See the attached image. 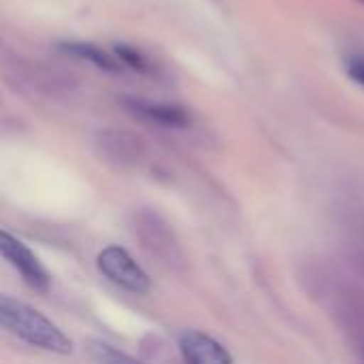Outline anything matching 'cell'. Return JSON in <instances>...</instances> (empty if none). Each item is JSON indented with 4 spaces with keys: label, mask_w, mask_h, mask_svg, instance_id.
Returning <instances> with one entry per match:
<instances>
[{
    "label": "cell",
    "mask_w": 364,
    "mask_h": 364,
    "mask_svg": "<svg viewBox=\"0 0 364 364\" xmlns=\"http://www.w3.org/2000/svg\"><path fill=\"white\" fill-rule=\"evenodd\" d=\"M343 66L346 73L352 81H356L358 85L364 87V55L363 53H348L343 58Z\"/></svg>",
    "instance_id": "cell-12"
},
{
    "label": "cell",
    "mask_w": 364,
    "mask_h": 364,
    "mask_svg": "<svg viewBox=\"0 0 364 364\" xmlns=\"http://www.w3.org/2000/svg\"><path fill=\"white\" fill-rule=\"evenodd\" d=\"M113 53L119 58V62H122L124 66H128V68H132V70H136V73L149 75V73L154 70L151 60H149L147 55H143V53H141L139 49H134V47L117 45V47L113 49Z\"/></svg>",
    "instance_id": "cell-10"
},
{
    "label": "cell",
    "mask_w": 364,
    "mask_h": 364,
    "mask_svg": "<svg viewBox=\"0 0 364 364\" xmlns=\"http://www.w3.org/2000/svg\"><path fill=\"white\" fill-rule=\"evenodd\" d=\"M358 2H363V4H364V0H358Z\"/></svg>",
    "instance_id": "cell-13"
},
{
    "label": "cell",
    "mask_w": 364,
    "mask_h": 364,
    "mask_svg": "<svg viewBox=\"0 0 364 364\" xmlns=\"http://www.w3.org/2000/svg\"><path fill=\"white\" fill-rule=\"evenodd\" d=\"M0 252L6 258V262L21 275V279L38 290V292H47L51 286V277L45 271V267L41 264V260L19 241L15 239L9 230L0 232Z\"/></svg>",
    "instance_id": "cell-5"
},
{
    "label": "cell",
    "mask_w": 364,
    "mask_h": 364,
    "mask_svg": "<svg viewBox=\"0 0 364 364\" xmlns=\"http://www.w3.org/2000/svg\"><path fill=\"white\" fill-rule=\"evenodd\" d=\"M94 147L105 162L117 168H132L145 156V141L130 130L105 128L96 134Z\"/></svg>",
    "instance_id": "cell-4"
},
{
    "label": "cell",
    "mask_w": 364,
    "mask_h": 364,
    "mask_svg": "<svg viewBox=\"0 0 364 364\" xmlns=\"http://www.w3.org/2000/svg\"><path fill=\"white\" fill-rule=\"evenodd\" d=\"M87 352L96 363H130L132 358L115 348H111L109 343L102 341H90L87 343Z\"/></svg>",
    "instance_id": "cell-11"
},
{
    "label": "cell",
    "mask_w": 364,
    "mask_h": 364,
    "mask_svg": "<svg viewBox=\"0 0 364 364\" xmlns=\"http://www.w3.org/2000/svg\"><path fill=\"white\" fill-rule=\"evenodd\" d=\"M96 264H98V271L109 282L124 288L126 292H132V294H147L149 292V286H151L149 275L143 271L141 264H136V260L124 247H117V245L105 247L98 254Z\"/></svg>",
    "instance_id": "cell-3"
},
{
    "label": "cell",
    "mask_w": 364,
    "mask_h": 364,
    "mask_svg": "<svg viewBox=\"0 0 364 364\" xmlns=\"http://www.w3.org/2000/svg\"><path fill=\"white\" fill-rule=\"evenodd\" d=\"M58 49L66 55H73L77 60L90 62L92 66L107 70V73H119L122 70V62L115 53H107L105 49L92 45V43H83V41H64L58 45Z\"/></svg>",
    "instance_id": "cell-8"
},
{
    "label": "cell",
    "mask_w": 364,
    "mask_h": 364,
    "mask_svg": "<svg viewBox=\"0 0 364 364\" xmlns=\"http://www.w3.org/2000/svg\"><path fill=\"white\" fill-rule=\"evenodd\" d=\"M0 322L11 335L19 337L28 346L55 354L73 352V341L49 318H45L38 309L19 303L11 296L0 299Z\"/></svg>",
    "instance_id": "cell-1"
},
{
    "label": "cell",
    "mask_w": 364,
    "mask_h": 364,
    "mask_svg": "<svg viewBox=\"0 0 364 364\" xmlns=\"http://www.w3.org/2000/svg\"><path fill=\"white\" fill-rule=\"evenodd\" d=\"M132 235L149 258L158 264L179 271L186 267V256L173 232V226L156 209H136L132 213Z\"/></svg>",
    "instance_id": "cell-2"
},
{
    "label": "cell",
    "mask_w": 364,
    "mask_h": 364,
    "mask_svg": "<svg viewBox=\"0 0 364 364\" xmlns=\"http://www.w3.org/2000/svg\"><path fill=\"white\" fill-rule=\"evenodd\" d=\"M122 105L130 115L162 128H188L192 124V113L181 105L151 102L145 98H122Z\"/></svg>",
    "instance_id": "cell-6"
},
{
    "label": "cell",
    "mask_w": 364,
    "mask_h": 364,
    "mask_svg": "<svg viewBox=\"0 0 364 364\" xmlns=\"http://www.w3.org/2000/svg\"><path fill=\"white\" fill-rule=\"evenodd\" d=\"M177 348L181 352V358L190 364H228L232 363V356L228 350L215 341L213 337L200 333V331H183L177 337Z\"/></svg>",
    "instance_id": "cell-7"
},
{
    "label": "cell",
    "mask_w": 364,
    "mask_h": 364,
    "mask_svg": "<svg viewBox=\"0 0 364 364\" xmlns=\"http://www.w3.org/2000/svg\"><path fill=\"white\" fill-rule=\"evenodd\" d=\"M343 326L356 354L364 358V305H352L343 311Z\"/></svg>",
    "instance_id": "cell-9"
}]
</instances>
